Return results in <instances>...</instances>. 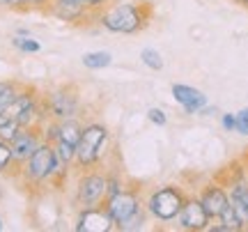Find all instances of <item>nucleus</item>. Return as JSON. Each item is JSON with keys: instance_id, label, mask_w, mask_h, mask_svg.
Returning a JSON list of instances; mask_svg holds the SVG:
<instances>
[{"instance_id": "obj_1", "label": "nucleus", "mask_w": 248, "mask_h": 232, "mask_svg": "<svg viewBox=\"0 0 248 232\" xmlns=\"http://www.w3.org/2000/svg\"><path fill=\"white\" fill-rule=\"evenodd\" d=\"M152 7L147 2H129V0H117V2H108L106 9L99 14V23L110 30V32H122V35H131L138 32L150 23Z\"/></svg>"}, {"instance_id": "obj_2", "label": "nucleus", "mask_w": 248, "mask_h": 232, "mask_svg": "<svg viewBox=\"0 0 248 232\" xmlns=\"http://www.w3.org/2000/svg\"><path fill=\"white\" fill-rule=\"evenodd\" d=\"M67 168L69 166L58 159V154L53 150V143L42 140L39 147L18 168L16 175H21L28 184H46V182H60L64 177Z\"/></svg>"}, {"instance_id": "obj_3", "label": "nucleus", "mask_w": 248, "mask_h": 232, "mask_svg": "<svg viewBox=\"0 0 248 232\" xmlns=\"http://www.w3.org/2000/svg\"><path fill=\"white\" fill-rule=\"evenodd\" d=\"M106 143H108V129L104 124H85L83 131H80V138H78V145H76V159L74 163L83 170H90L94 168L101 156H104V150H106Z\"/></svg>"}, {"instance_id": "obj_4", "label": "nucleus", "mask_w": 248, "mask_h": 232, "mask_svg": "<svg viewBox=\"0 0 248 232\" xmlns=\"http://www.w3.org/2000/svg\"><path fill=\"white\" fill-rule=\"evenodd\" d=\"M108 198V177L97 170H83L76 186V202L78 207H99L104 205Z\"/></svg>"}, {"instance_id": "obj_5", "label": "nucleus", "mask_w": 248, "mask_h": 232, "mask_svg": "<svg viewBox=\"0 0 248 232\" xmlns=\"http://www.w3.org/2000/svg\"><path fill=\"white\" fill-rule=\"evenodd\" d=\"M44 101V110L48 120H71L78 115V92L71 85H62V88L48 92Z\"/></svg>"}, {"instance_id": "obj_6", "label": "nucleus", "mask_w": 248, "mask_h": 232, "mask_svg": "<svg viewBox=\"0 0 248 232\" xmlns=\"http://www.w3.org/2000/svg\"><path fill=\"white\" fill-rule=\"evenodd\" d=\"M184 193L177 186H163L159 191H154L147 200V212L159 221H172L177 218L179 209L184 205Z\"/></svg>"}, {"instance_id": "obj_7", "label": "nucleus", "mask_w": 248, "mask_h": 232, "mask_svg": "<svg viewBox=\"0 0 248 232\" xmlns=\"http://www.w3.org/2000/svg\"><path fill=\"white\" fill-rule=\"evenodd\" d=\"M104 207H106V212L110 214L113 223L120 228L126 218H131L140 209V200H138V193L133 188H120L117 193L106 198Z\"/></svg>"}, {"instance_id": "obj_8", "label": "nucleus", "mask_w": 248, "mask_h": 232, "mask_svg": "<svg viewBox=\"0 0 248 232\" xmlns=\"http://www.w3.org/2000/svg\"><path fill=\"white\" fill-rule=\"evenodd\" d=\"M44 140V131H42V124H32V126H23L16 136H14V140H12V154H14V163H16V172L18 168L26 163V159L30 154L35 152L39 143Z\"/></svg>"}, {"instance_id": "obj_9", "label": "nucleus", "mask_w": 248, "mask_h": 232, "mask_svg": "<svg viewBox=\"0 0 248 232\" xmlns=\"http://www.w3.org/2000/svg\"><path fill=\"white\" fill-rule=\"evenodd\" d=\"M115 228L106 207H83L76 218V232H108Z\"/></svg>"}, {"instance_id": "obj_10", "label": "nucleus", "mask_w": 248, "mask_h": 232, "mask_svg": "<svg viewBox=\"0 0 248 232\" xmlns=\"http://www.w3.org/2000/svg\"><path fill=\"white\" fill-rule=\"evenodd\" d=\"M179 225L184 228V230H207L209 228V214L204 212L202 202H200V198H186L182 209H179Z\"/></svg>"}, {"instance_id": "obj_11", "label": "nucleus", "mask_w": 248, "mask_h": 232, "mask_svg": "<svg viewBox=\"0 0 248 232\" xmlns=\"http://www.w3.org/2000/svg\"><path fill=\"white\" fill-rule=\"evenodd\" d=\"M48 12L64 23H83V18L92 14L80 0H51Z\"/></svg>"}, {"instance_id": "obj_12", "label": "nucleus", "mask_w": 248, "mask_h": 232, "mask_svg": "<svg viewBox=\"0 0 248 232\" xmlns=\"http://www.w3.org/2000/svg\"><path fill=\"white\" fill-rule=\"evenodd\" d=\"M172 97L177 101L179 106H184V110L188 115L193 113H200L204 106H207V97H204L200 90L191 88V85H172Z\"/></svg>"}, {"instance_id": "obj_13", "label": "nucleus", "mask_w": 248, "mask_h": 232, "mask_svg": "<svg viewBox=\"0 0 248 232\" xmlns=\"http://www.w3.org/2000/svg\"><path fill=\"white\" fill-rule=\"evenodd\" d=\"M200 202H202L204 212L209 214V218H218L221 212L228 207L230 198H228V191H225L223 186H218V184H209V186L202 191Z\"/></svg>"}, {"instance_id": "obj_14", "label": "nucleus", "mask_w": 248, "mask_h": 232, "mask_svg": "<svg viewBox=\"0 0 248 232\" xmlns=\"http://www.w3.org/2000/svg\"><path fill=\"white\" fill-rule=\"evenodd\" d=\"M80 131H83V126L76 122V117H71V120H60L58 122V138H55V143L60 140V143H67V145H78V138H80Z\"/></svg>"}, {"instance_id": "obj_15", "label": "nucleus", "mask_w": 248, "mask_h": 232, "mask_svg": "<svg viewBox=\"0 0 248 232\" xmlns=\"http://www.w3.org/2000/svg\"><path fill=\"white\" fill-rule=\"evenodd\" d=\"M21 90H23V85L18 80H0V113L18 97Z\"/></svg>"}, {"instance_id": "obj_16", "label": "nucleus", "mask_w": 248, "mask_h": 232, "mask_svg": "<svg viewBox=\"0 0 248 232\" xmlns=\"http://www.w3.org/2000/svg\"><path fill=\"white\" fill-rule=\"evenodd\" d=\"M110 62H113V55L108 51H92L83 55V67L88 69H106Z\"/></svg>"}, {"instance_id": "obj_17", "label": "nucleus", "mask_w": 248, "mask_h": 232, "mask_svg": "<svg viewBox=\"0 0 248 232\" xmlns=\"http://www.w3.org/2000/svg\"><path fill=\"white\" fill-rule=\"evenodd\" d=\"M21 129H23V126H21L18 120L7 117V115H2V113H0V138H2V140L12 143V140H14V136H16Z\"/></svg>"}, {"instance_id": "obj_18", "label": "nucleus", "mask_w": 248, "mask_h": 232, "mask_svg": "<svg viewBox=\"0 0 248 232\" xmlns=\"http://www.w3.org/2000/svg\"><path fill=\"white\" fill-rule=\"evenodd\" d=\"M12 44H14V48H18L21 53H39V51H42V44H39L37 39H32L30 35H16L12 39Z\"/></svg>"}, {"instance_id": "obj_19", "label": "nucleus", "mask_w": 248, "mask_h": 232, "mask_svg": "<svg viewBox=\"0 0 248 232\" xmlns=\"http://www.w3.org/2000/svg\"><path fill=\"white\" fill-rule=\"evenodd\" d=\"M12 168H16L14 154H12V145L0 138V172H9Z\"/></svg>"}, {"instance_id": "obj_20", "label": "nucleus", "mask_w": 248, "mask_h": 232, "mask_svg": "<svg viewBox=\"0 0 248 232\" xmlns=\"http://www.w3.org/2000/svg\"><path fill=\"white\" fill-rule=\"evenodd\" d=\"M140 60H142V64H147V67H150V69H154V72L163 69V58H161V53L156 51V48H142V51H140Z\"/></svg>"}, {"instance_id": "obj_21", "label": "nucleus", "mask_w": 248, "mask_h": 232, "mask_svg": "<svg viewBox=\"0 0 248 232\" xmlns=\"http://www.w3.org/2000/svg\"><path fill=\"white\" fill-rule=\"evenodd\" d=\"M140 225H142V209H138L131 218H126V221L120 225V230H138Z\"/></svg>"}, {"instance_id": "obj_22", "label": "nucleus", "mask_w": 248, "mask_h": 232, "mask_svg": "<svg viewBox=\"0 0 248 232\" xmlns=\"http://www.w3.org/2000/svg\"><path fill=\"white\" fill-rule=\"evenodd\" d=\"M234 117H237V129L234 131H239L241 136H248V108H241Z\"/></svg>"}, {"instance_id": "obj_23", "label": "nucleus", "mask_w": 248, "mask_h": 232, "mask_svg": "<svg viewBox=\"0 0 248 232\" xmlns=\"http://www.w3.org/2000/svg\"><path fill=\"white\" fill-rule=\"evenodd\" d=\"M147 117H150L152 124H159V126H163L166 122H168V117H166V113H163L161 108H152V110H147Z\"/></svg>"}, {"instance_id": "obj_24", "label": "nucleus", "mask_w": 248, "mask_h": 232, "mask_svg": "<svg viewBox=\"0 0 248 232\" xmlns=\"http://www.w3.org/2000/svg\"><path fill=\"white\" fill-rule=\"evenodd\" d=\"M221 124L225 131H234V129H237V117L232 115V113H225V115L221 117Z\"/></svg>"}, {"instance_id": "obj_25", "label": "nucleus", "mask_w": 248, "mask_h": 232, "mask_svg": "<svg viewBox=\"0 0 248 232\" xmlns=\"http://www.w3.org/2000/svg\"><path fill=\"white\" fill-rule=\"evenodd\" d=\"M80 2H83V5H85V7H88L90 12H99V9L106 7L110 0H80Z\"/></svg>"}, {"instance_id": "obj_26", "label": "nucleus", "mask_w": 248, "mask_h": 232, "mask_svg": "<svg viewBox=\"0 0 248 232\" xmlns=\"http://www.w3.org/2000/svg\"><path fill=\"white\" fill-rule=\"evenodd\" d=\"M26 9H48L51 0H23Z\"/></svg>"}, {"instance_id": "obj_27", "label": "nucleus", "mask_w": 248, "mask_h": 232, "mask_svg": "<svg viewBox=\"0 0 248 232\" xmlns=\"http://www.w3.org/2000/svg\"><path fill=\"white\" fill-rule=\"evenodd\" d=\"M5 7L9 9H18V12H23L26 5H23V0H5Z\"/></svg>"}, {"instance_id": "obj_28", "label": "nucleus", "mask_w": 248, "mask_h": 232, "mask_svg": "<svg viewBox=\"0 0 248 232\" xmlns=\"http://www.w3.org/2000/svg\"><path fill=\"white\" fill-rule=\"evenodd\" d=\"M237 2H239L241 7H246V9H248V0H237Z\"/></svg>"}, {"instance_id": "obj_29", "label": "nucleus", "mask_w": 248, "mask_h": 232, "mask_svg": "<svg viewBox=\"0 0 248 232\" xmlns=\"http://www.w3.org/2000/svg\"><path fill=\"white\" fill-rule=\"evenodd\" d=\"M0 7H5V0H0Z\"/></svg>"}, {"instance_id": "obj_30", "label": "nucleus", "mask_w": 248, "mask_h": 232, "mask_svg": "<svg viewBox=\"0 0 248 232\" xmlns=\"http://www.w3.org/2000/svg\"><path fill=\"white\" fill-rule=\"evenodd\" d=\"M2 228H5V225H2V221H0V230H2Z\"/></svg>"}]
</instances>
